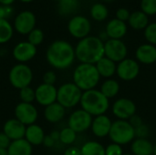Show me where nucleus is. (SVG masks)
I'll list each match as a JSON object with an SVG mask.
<instances>
[{"instance_id": "obj_10", "label": "nucleus", "mask_w": 156, "mask_h": 155, "mask_svg": "<svg viewBox=\"0 0 156 155\" xmlns=\"http://www.w3.org/2000/svg\"><path fill=\"white\" fill-rule=\"evenodd\" d=\"M16 119L24 125H32L37 119V111L31 103L20 102L15 109Z\"/></svg>"}, {"instance_id": "obj_49", "label": "nucleus", "mask_w": 156, "mask_h": 155, "mask_svg": "<svg viewBox=\"0 0 156 155\" xmlns=\"http://www.w3.org/2000/svg\"><path fill=\"white\" fill-rule=\"evenodd\" d=\"M21 2H24V3H29V2H31V1H33V0H20Z\"/></svg>"}, {"instance_id": "obj_45", "label": "nucleus", "mask_w": 156, "mask_h": 155, "mask_svg": "<svg viewBox=\"0 0 156 155\" xmlns=\"http://www.w3.org/2000/svg\"><path fill=\"white\" fill-rule=\"evenodd\" d=\"M43 144L47 147H52L54 144H55V141L49 136H45V139H44V142H43Z\"/></svg>"}, {"instance_id": "obj_18", "label": "nucleus", "mask_w": 156, "mask_h": 155, "mask_svg": "<svg viewBox=\"0 0 156 155\" xmlns=\"http://www.w3.org/2000/svg\"><path fill=\"white\" fill-rule=\"evenodd\" d=\"M112 122L109 117L103 115L97 116L91 123V131L96 137L103 138L109 135Z\"/></svg>"}, {"instance_id": "obj_15", "label": "nucleus", "mask_w": 156, "mask_h": 155, "mask_svg": "<svg viewBox=\"0 0 156 155\" xmlns=\"http://www.w3.org/2000/svg\"><path fill=\"white\" fill-rule=\"evenodd\" d=\"M36 100L42 106H48L57 100L58 90L54 85H48L42 83L39 85L36 90Z\"/></svg>"}, {"instance_id": "obj_22", "label": "nucleus", "mask_w": 156, "mask_h": 155, "mask_svg": "<svg viewBox=\"0 0 156 155\" xmlns=\"http://www.w3.org/2000/svg\"><path fill=\"white\" fill-rule=\"evenodd\" d=\"M131 150L133 155H153L154 146L146 138H137L133 141Z\"/></svg>"}, {"instance_id": "obj_51", "label": "nucleus", "mask_w": 156, "mask_h": 155, "mask_svg": "<svg viewBox=\"0 0 156 155\" xmlns=\"http://www.w3.org/2000/svg\"><path fill=\"white\" fill-rule=\"evenodd\" d=\"M103 1H108L109 2V1H112V0H103Z\"/></svg>"}, {"instance_id": "obj_47", "label": "nucleus", "mask_w": 156, "mask_h": 155, "mask_svg": "<svg viewBox=\"0 0 156 155\" xmlns=\"http://www.w3.org/2000/svg\"><path fill=\"white\" fill-rule=\"evenodd\" d=\"M15 0H0V4L3 5H11Z\"/></svg>"}, {"instance_id": "obj_1", "label": "nucleus", "mask_w": 156, "mask_h": 155, "mask_svg": "<svg viewBox=\"0 0 156 155\" xmlns=\"http://www.w3.org/2000/svg\"><path fill=\"white\" fill-rule=\"evenodd\" d=\"M47 60L55 69H65L72 65L75 59V49L67 41H54L47 50Z\"/></svg>"}, {"instance_id": "obj_43", "label": "nucleus", "mask_w": 156, "mask_h": 155, "mask_svg": "<svg viewBox=\"0 0 156 155\" xmlns=\"http://www.w3.org/2000/svg\"><path fill=\"white\" fill-rule=\"evenodd\" d=\"M130 122V124H131L134 129L140 127V126L143 124L142 119H141L139 116H137V115H133L132 118H130V122Z\"/></svg>"}, {"instance_id": "obj_35", "label": "nucleus", "mask_w": 156, "mask_h": 155, "mask_svg": "<svg viewBox=\"0 0 156 155\" xmlns=\"http://www.w3.org/2000/svg\"><path fill=\"white\" fill-rule=\"evenodd\" d=\"M142 10L146 15L156 14V0H142Z\"/></svg>"}, {"instance_id": "obj_16", "label": "nucleus", "mask_w": 156, "mask_h": 155, "mask_svg": "<svg viewBox=\"0 0 156 155\" xmlns=\"http://www.w3.org/2000/svg\"><path fill=\"white\" fill-rule=\"evenodd\" d=\"M26 125L20 122L16 119L8 120L3 128V132L11 140L16 141L20 139H24L26 134Z\"/></svg>"}, {"instance_id": "obj_41", "label": "nucleus", "mask_w": 156, "mask_h": 155, "mask_svg": "<svg viewBox=\"0 0 156 155\" xmlns=\"http://www.w3.org/2000/svg\"><path fill=\"white\" fill-rule=\"evenodd\" d=\"M116 16H117V19L121 20V21H125V20H129V17H130V14H129V11L125 8H120L117 13H116Z\"/></svg>"}, {"instance_id": "obj_27", "label": "nucleus", "mask_w": 156, "mask_h": 155, "mask_svg": "<svg viewBox=\"0 0 156 155\" xmlns=\"http://www.w3.org/2000/svg\"><path fill=\"white\" fill-rule=\"evenodd\" d=\"M120 90V84L114 79H107L104 81L101 88V92L108 99L115 97Z\"/></svg>"}, {"instance_id": "obj_17", "label": "nucleus", "mask_w": 156, "mask_h": 155, "mask_svg": "<svg viewBox=\"0 0 156 155\" xmlns=\"http://www.w3.org/2000/svg\"><path fill=\"white\" fill-rule=\"evenodd\" d=\"M37 54V48L28 41L20 42L13 49V56L15 59L19 62H27L32 59Z\"/></svg>"}, {"instance_id": "obj_26", "label": "nucleus", "mask_w": 156, "mask_h": 155, "mask_svg": "<svg viewBox=\"0 0 156 155\" xmlns=\"http://www.w3.org/2000/svg\"><path fill=\"white\" fill-rule=\"evenodd\" d=\"M129 23L132 27L134 29H143L146 28L148 26V17L147 15L142 11H136L130 15Z\"/></svg>"}, {"instance_id": "obj_23", "label": "nucleus", "mask_w": 156, "mask_h": 155, "mask_svg": "<svg viewBox=\"0 0 156 155\" xmlns=\"http://www.w3.org/2000/svg\"><path fill=\"white\" fill-rule=\"evenodd\" d=\"M25 137L31 145H40L44 142L45 133L40 126L32 124L27 127Z\"/></svg>"}, {"instance_id": "obj_4", "label": "nucleus", "mask_w": 156, "mask_h": 155, "mask_svg": "<svg viewBox=\"0 0 156 155\" xmlns=\"http://www.w3.org/2000/svg\"><path fill=\"white\" fill-rule=\"evenodd\" d=\"M100 74L95 65L81 63L73 73V81L81 90H93L100 81Z\"/></svg>"}, {"instance_id": "obj_48", "label": "nucleus", "mask_w": 156, "mask_h": 155, "mask_svg": "<svg viewBox=\"0 0 156 155\" xmlns=\"http://www.w3.org/2000/svg\"><path fill=\"white\" fill-rule=\"evenodd\" d=\"M0 155H8V153H7V149H3V148H0Z\"/></svg>"}, {"instance_id": "obj_19", "label": "nucleus", "mask_w": 156, "mask_h": 155, "mask_svg": "<svg viewBox=\"0 0 156 155\" xmlns=\"http://www.w3.org/2000/svg\"><path fill=\"white\" fill-rule=\"evenodd\" d=\"M137 59L144 64H153L156 62V48L151 44L140 46L136 50Z\"/></svg>"}, {"instance_id": "obj_12", "label": "nucleus", "mask_w": 156, "mask_h": 155, "mask_svg": "<svg viewBox=\"0 0 156 155\" xmlns=\"http://www.w3.org/2000/svg\"><path fill=\"white\" fill-rule=\"evenodd\" d=\"M136 106L129 99L122 98L116 100L112 105V113L120 120L126 121L135 115Z\"/></svg>"}, {"instance_id": "obj_34", "label": "nucleus", "mask_w": 156, "mask_h": 155, "mask_svg": "<svg viewBox=\"0 0 156 155\" xmlns=\"http://www.w3.org/2000/svg\"><path fill=\"white\" fill-rule=\"evenodd\" d=\"M44 39V34L43 31L39 28H34L29 34H28V42L35 47L40 45Z\"/></svg>"}, {"instance_id": "obj_25", "label": "nucleus", "mask_w": 156, "mask_h": 155, "mask_svg": "<svg viewBox=\"0 0 156 155\" xmlns=\"http://www.w3.org/2000/svg\"><path fill=\"white\" fill-rule=\"evenodd\" d=\"M95 66L98 69L100 76L104 78L112 77L117 69V66L115 65V62H113L112 60L109 59L106 57H103L101 59H100Z\"/></svg>"}, {"instance_id": "obj_52", "label": "nucleus", "mask_w": 156, "mask_h": 155, "mask_svg": "<svg viewBox=\"0 0 156 155\" xmlns=\"http://www.w3.org/2000/svg\"><path fill=\"white\" fill-rule=\"evenodd\" d=\"M122 155H133V154H129V153H127V154H122Z\"/></svg>"}, {"instance_id": "obj_5", "label": "nucleus", "mask_w": 156, "mask_h": 155, "mask_svg": "<svg viewBox=\"0 0 156 155\" xmlns=\"http://www.w3.org/2000/svg\"><path fill=\"white\" fill-rule=\"evenodd\" d=\"M109 136L113 143L124 145L131 143L134 139L135 129L130 124L129 122L119 120L112 122Z\"/></svg>"}, {"instance_id": "obj_36", "label": "nucleus", "mask_w": 156, "mask_h": 155, "mask_svg": "<svg viewBox=\"0 0 156 155\" xmlns=\"http://www.w3.org/2000/svg\"><path fill=\"white\" fill-rule=\"evenodd\" d=\"M144 35L146 39L152 45H156V23H153L147 26V27L145 28Z\"/></svg>"}, {"instance_id": "obj_44", "label": "nucleus", "mask_w": 156, "mask_h": 155, "mask_svg": "<svg viewBox=\"0 0 156 155\" xmlns=\"http://www.w3.org/2000/svg\"><path fill=\"white\" fill-rule=\"evenodd\" d=\"M64 155H81V150L76 146H71L66 149Z\"/></svg>"}, {"instance_id": "obj_39", "label": "nucleus", "mask_w": 156, "mask_h": 155, "mask_svg": "<svg viewBox=\"0 0 156 155\" xmlns=\"http://www.w3.org/2000/svg\"><path fill=\"white\" fill-rule=\"evenodd\" d=\"M13 13V8L11 5H0V19L8 18Z\"/></svg>"}, {"instance_id": "obj_40", "label": "nucleus", "mask_w": 156, "mask_h": 155, "mask_svg": "<svg viewBox=\"0 0 156 155\" xmlns=\"http://www.w3.org/2000/svg\"><path fill=\"white\" fill-rule=\"evenodd\" d=\"M148 128L144 124H142L140 127L135 129V136H138V138H145L148 135Z\"/></svg>"}, {"instance_id": "obj_6", "label": "nucleus", "mask_w": 156, "mask_h": 155, "mask_svg": "<svg viewBox=\"0 0 156 155\" xmlns=\"http://www.w3.org/2000/svg\"><path fill=\"white\" fill-rule=\"evenodd\" d=\"M82 90L74 83H65L58 89L57 102L66 108H72L80 102Z\"/></svg>"}, {"instance_id": "obj_11", "label": "nucleus", "mask_w": 156, "mask_h": 155, "mask_svg": "<svg viewBox=\"0 0 156 155\" xmlns=\"http://www.w3.org/2000/svg\"><path fill=\"white\" fill-rule=\"evenodd\" d=\"M36 26V16L31 11H23L19 13L14 22V26L16 32L22 35L29 34Z\"/></svg>"}, {"instance_id": "obj_20", "label": "nucleus", "mask_w": 156, "mask_h": 155, "mask_svg": "<svg viewBox=\"0 0 156 155\" xmlns=\"http://www.w3.org/2000/svg\"><path fill=\"white\" fill-rule=\"evenodd\" d=\"M127 32V26L123 21L119 19L111 20L106 26V34L111 39H120Z\"/></svg>"}, {"instance_id": "obj_50", "label": "nucleus", "mask_w": 156, "mask_h": 155, "mask_svg": "<svg viewBox=\"0 0 156 155\" xmlns=\"http://www.w3.org/2000/svg\"><path fill=\"white\" fill-rule=\"evenodd\" d=\"M154 155H156V145L154 146Z\"/></svg>"}, {"instance_id": "obj_29", "label": "nucleus", "mask_w": 156, "mask_h": 155, "mask_svg": "<svg viewBox=\"0 0 156 155\" xmlns=\"http://www.w3.org/2000/svg\"><path fill=\"white\" fill-rule=\"evenodd\" d=\"M78 7V0H60L58 3V12L62 16H69L75 13Z\"/></svg>"}, {"instance_id": "obj_8", "label": "nucleus", "mask_w": 156, "mask_h": 155, "mask_svg": "<svg viewBox=\"0 0 156 155\" xmlns=\"http://www.w3.org/2000/svg\"><path fill=\"white\" fill-rule=\"evenodd\" d=\"M104 56L113 62H121L127 56V47L120 39H109L104 44Z\"/></svg>"}, {"instance_id": "obj_7", "label": "nucleus", "mask_w": 156, "mask_h": 155, "mask_svg": "<svg viewBox=\"0 0 156 155\" xmlns=\"http://www.w3.org/2000/svg\"><path fill=\"white\" fill-rule=\"evenodd\" d=\"M33 73L31 69L25 64H17L14 66L9 72V81L16 89H23L28 87L32 81Z\"/></svg>"}, {"instance_id": "obj_32", "label": "nucleus", "mask_w": 156, "mask_h": 155, "mask_svg": "<svg viewBox=\"0 0 156 155\" xmlns=\"http://www.w3.org/2000/svg\"><path fill=\"white\" fill-rule=\"evenodd\" d=\"M77 138V133L70 129L69 127L64 128L63 130H61V132H59V141L66 145H69L72 144Z\"/></svg>"}, {"instance_id": "obj_14", "label": "nucleus", "mask_w": 156, "mask_h": 155, "mask_svg": "<svg viewBox=\"0 0 156 155\" xmlns=\"http://www.w3.org/2000/svg\"><path fill=\"white\" fill-rule=\"evenodd\" d=\"M116 72L121 79L130 81L134 79L138 76L140 72V67L135 60L131 58H125L121 61L117 66Z\"/></svg>"}, {"instance_id": "obj_3", "label": "nucleus", "mask_w": 156, "mask_h": 155, "mask_svg": "<svg viewBox=\"0 0 156 155\" xmlns=\"http://www.w3.org/2000/svg\"><path fill=\"white\" fill-rule=\"evenodd\" d=\"M80 105L83 111L91 116L103 115L109 109V99L106 98L101 90H90L84 91L81 96Z\"/></svg>"}, {"instance_id": "obj_42", "label": "nucleus", "mask_w": 156, "mask_h": 155, "mask_svg": "<svg viewBox=\"0 0 156 155\" xmlns=\"http://www.w3.org/2000/svg\"><path fill=\"white\" fill-rule=\"evenodd\" d=\"M10 143H11V140L4 132H0V148L7 149Z\"/></svg>"}, {"instance_id": "obj_38", "label": "nucleus", "mask_w": 156, "mask_h": 155, "mask_svg": "<svg viewBox=\"0 0 156 155\" xmlns=\"http://www.w3.org/2000/svg\"><path fill=\"white\" fill-rule=\"evenodd\" d=\"M57 80V76L53 71H47L43 75V82L48 85H54Z\"/></svg>"}, {"instance_id": "obj_37", "label": "nucleus", "mask_w": 156, "mask_h": 155, "mask_svg": "<svg viewBox=\"0 0 156 155\" xmlns=\"http://www.w3.org/2000/svg\"><path fill=\"white\" fill-rule=\"evenodd\" d=\"M122 149L121 145L116 143H112L108 145L105 149V155H122Z\"/></svg>"}, {"instance_id": "obj_9", "label": "nucleus", "mask_w": 156, "mask_h": 155, "mask_svg": "<svg viewBox=\"0 0 156 155\" xmlns=\"http://www.w3.org/2000/svg\"><path fill=\"white\" fill-rule=\"evenodd\" d=\"M92 117L83 110H78L72 112L69 119V127L76 133L83 132L91 127Z\"/></svg>"}, {"instance_id": "obj_46", "label": "nucleus", "mask_w": 156, "mask_h": 155, "mask_svg": "<svg viewBox=\"0 0 156 155\" xmlns=\"http://www.w3.org/2000/svg\"><path fill=\"white\" fill-rule=\"evenodd\" d=\"M50 137H51L55 142H56L57 140H59V132L55 131V132H53L50 134Z\"/></svg>"}, {"instance_id": "obj_28", "label": "nucleus", "mask_w": 156, "mask_h": 155, "mask_svg": "<svg viewBox=\"0 0 156 155\" xmlns=\"http://www.w3.org/2000/svg\"><path fill=\"white\" fill-rule=\"evenodd\" d=\"M80 150L81 155H105V148L97 142H88Z\"/></svg>"}, {"instance_id": "obj_30", "label": "nucleus", "mask_w": 156, "mask_h": 155, "mask_svg": "<svg viewBox=\"0 0 156 155\" xmlns=\"http://www.w3.org/2000/svg\"><path fill=\"white\" fill-rule=\"evenodd\" d=\"M13 36V26L6 19H0V44L8 42Z\"/></svg>"}, {"instance_id": "obj_31", "label": "nucleus", "mask_w": 156, "mask_h": 155, "mask_svg": "<svg viewBox=\"0 0 156 155\" xmlns=\"http://www.w3.org/2000/svg\"><path fill=\"white\" fill-rule=\"evenodd\" d=\"M90 14L95 20L102 21L108 16V9L102 4H95L90 9Z\"/></svg>"}, {"instance_id": "obj_21", "label": "nucleus", "mask_w": 156, "mask_h": 155, "mask_svg": "<svg viewBox=\"0 0 156 155\" xmlns=\"http://www.w3.org/2000/svg\"><path fill=\"white\" fill-rule=\"evenodd\" d=\"M44 116L46 120L51 123L58 122L65 116V108L58 102H54L46 107Z\"/></svg>"}, {"instance_id": "obj_24", "label": "nucleus", "mask_w": 156, "mask_h": 155, "mask_svg": "<svg viewBox=\"0 0 156 155\" xmlns=\"http://www.w3.org/2000/svg\"><path fill=\"white\" fill-rule=\"evenodd\" d=\"M7 153L8 155H31L32 145L26 139L12 141L7 148Z\"/></svg>"}, {"instance_id": "obj_33", "label": "nucleus", "mask_w": 156, "mask_h": 155, "mask_svg": "<svg viewBox=\"0 0 156 155\" xmlns=\"http://www.w3.org/2000/svg\"><path fill=\"white\" fill-rule=\"evenodd\" d=\"M19 96L22 102H26V103H31L36 100V92L29 86L21 89L19 92Z\"/></svg>"}, {"instance_id": "obj_53", "label": "nucleus", "mask_w": 156, "mask_h": 155, "mask_svg": "<svg viewBox=\"0 0 156 155\" xmlns=\"http://www.w3.org/2000/svg\"><path fill=\"white\" fill-rule=\"evenodd\" d=\"M57 1H58V2H59V1H60V0H57Z\"/></svg>"}, {"instance_id": "obj_13", "label": "nucleus", "mask_w": 156, "mask_h": 155, "mask_svg": "<svg viewBox=\"0 0 156 155\" xmlns=\"http://www.w3.org/2000/svg\"><path fill=\"white\" fill-rule=\"evenodd\" d=\"M68 29L71 36L76 38H84L90 31V21L81 16H76L70 19L68 25Z\"/></svg>"}, {"instance_id": "obj_2", "label": "nucleus", "mask_w": 156, "mask_h": 155, "mask_svg": "<svg viewBox=\"0 0 156 155\" xmlns=\"http://www.w3.org/2000/svg\"><path fill=\"white\" fill-rule=\"evenodd\" d=\"M75 55L81 63L94 65L104 57V44L99 37H86L78 43Z\"/></svg>"}]
</instances>
